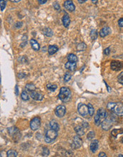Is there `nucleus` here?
<instances>
[{"label": "nucleus", "instance_id": "obj_1", "mask_svg": "<svg viewBox=\"0 0 123 157\" xmlns=\"http://www.w3.org/2000/svg\"><path fill=\"white\" fill-rule=\"evenodd\" d=\"M107 108L118 116H123V103L122 102H110L107 105Z\"/></svg>", "mask_w": 123, "mask_h": 157}, {"label": "nucleus", "instance_id": "obj_2", "mask_svg": "<svg viewBox=\"0 0 123 157\" xmlns=\"http://www.w3.org/2000/svg\"><path fill=\"white\" fill-rule=\"evenodd\" d=\"M107 116H108V114H107V112L105 111V109L103 108H99L97 110V114L95 116V119H94L95 123L97 126H100L102 122L107 118Z\"/></svg>", "mask_w": 123, "mask_h": 157}, {"label": "nucleus", "instance_id": "obj_3", "mask_svg": "<svg viewBox=\"0 0 123 157\" xmlns=\"http://www.w3.org/2000/svg\"><path fill=\"white\" fill-rule=\"evenodd\" d=\"M58 99L63 102H67L71 99V91L67 87H61L60 89Z\"/></svg>", "mask_w": 123, "mask_h": 157}, {"label": "nucleus", "instance_id": "obj_4", "mask_svg": "<svg viewBox=\"0 0 123 157\" xmlns=\"http://www.w3.org/2000/svg\"><path fill=\"white\" fill-rule=\"evenodd\" d=\"M57 137H58V131L51 129H49L46 133L45 142L48 144H51L56 140Z\"/></svg>", "mask_w": 123, "mask_h": 157}, {"label": "nucleus", "instance_id": "obj_5", "mask_svg": "<svg viewBox=\"0 0 123 157\" xmlns=\"http://www.w3.org/2000/svg\"><path fill=\"white\" fill-rule=\"evenodd\" d=\"M78 112L80 114V115L82 116L83 117H86V118L88 117L89 114L88 105L83 104V103H79L78 106Z\"/></svg>", "mask_w": 123, "mask_h": 157}, {"label": "nucleus", "instance_id": "obj_6", "mask_svg": "<svg viewBox=\"0 0 123 157\" xmlns=\"http://www.w3.org/2000/svg\"><path fill=\"white\" fill-rule=\"evenodd\" d=\"M41 126V119L39 117H35L30 122V127L32 131H36Z\"/></svg>", "mask_w": 123, "mask_h": 157}, {"label": "nucleus", "instance_id": "obj_7", "mask_svg": "<svg viewBox=\"0 0 123 157\" xmlns=\"http://www.w3.org/2000/svg\"><path fill=\"white\" fill-rule=\"evenodd\" d=\"M66 112V108L64 105H59L55 109V114L58 118H62L65 116Z\"/></svg>", "mask_w": 123, "mask_h": 157}, {"label": "nucleus", "instance_id": "obj_8", "mask_svg": "<svg viewBox=\"0 0 123 157\" xmlns=\"http://www.w3.org/2000/svg\"><path fill=\"white\" fill-rule=\"evenodd\" d=\"M113 121L112 120V118L111 116H107V118L102 122V128L103 130H105V131H108L109 130L111 127H112V124Z\"/></svg>", "mask_w": 123, "mask_h": 157}, {"label": "nucleus", "instance_id": "obj_9", "mask_svg": "<svg viewBox=\"0 0 123 157\" xmlns=\"http://www.w3.org/2000/svg\"><path fill=\"white\" fill-rule=\"evenodd\" d=\"M8 131H8L9 134L12 136V138H14V140L15 142L16 141V138H18L19 139L21 138V134H20L19 130L17 129V128L11 127L8 129Z\"/></svg>", "mask_w": 123, "mask_h": 157}, {"label": "nucleus", "instance_id": "obj_10", "mask_svg": "<svg viewBox=\"0 0 123 157\" xmlns=\"http://www.w3.org/2000/svg\"><path fill=\"white\" fill-rule=\"evenodd\" d=\"M110 68L113 71H119L123 68V62L119 61H112L110 64Z\"/></svg>", "mask_w": 123, "mask_h": 157}, {"label": "nucleus", "instance_id": "obj_11", "mask_svg": "<svg viewBox=\"0 0 123 157\" xmlns=\"http://www.w3.org/2000/svg\"><path fill=\"white\" fill-rule=\"evenodd\" d=\"M83 145V141L81 138H80V136H75L73 138V142L71 146L73 149H79L80 147H81Z\"/></svg>", "mask_w": 123, "mask_h": 157}, {"label": "nucleus", "instance_id": "obj_12", "mask_svg": "<svg viewBox=\"0 0 123 157\" xmlns=\"http://www.w3.org/2000/svg\"><path fill=\"white\" fill-rule=\"evenodd\" d=\"M64 7L70 11H73L75 9V6L72 0H67L64 2Z\"/></svg>", "mask_w": 123, "mask_h": 157}, {"label": "nucleus", "instance_id": "obj_13", "mask_svg": "<svg viewBox=\"0 0 123 157\" xmlns=\"http://www.w3.org/2000/svg\"><path fill=\"white\" fill-rule=\"evenodd\" d=\"M30 96H31V97L33 99L36 100V101H41L44 99V96L40 93L36 91H31L30 92Z\"/></svg>", "mask_w": 123, "mask_h": 157}, {"label": "nucleus", "instance_id": "obj_14", "mask_svg": "<svg viewBox=\"0 0 123 157\" xmlns=\"http://www.w3.org/2000/svg\"><path fill=\"white\" fill-rule=\"evenodd\" d=\"M98 146H99V142L98 140H94L93 141L90 145V149L92 153H95L98 149Z\"/></svg>", "mask_w": 123, "mask_h": 157}, {"label": "nucleus", "instance_id": "obj_15", "mask_svg": "<svg viewBox=\"0 0 123 157\" xmlns=\"http://www.w3.org/2000/svg\"><path fill=\"white\" fill-rule=\"evenodd\" d=\"M111 33V29L108 26H105L104 28H102L100 32V36L101 37H105L106 36H108V34Z\"/></svg>", "mask_w": 123, "mask_h": 157}, {"label": "nucleus", "instance_id": "obj_16", "mask_svg": "<svg viewBox=\"0 0 123 157\" xmlns=\"http://www.w3.org/2000/svg\"><path fill=\"white\" fill-rule=\"evenodd\" d=\"M62 22H63V24L66 28H68V26L71 24V19H70V17L68 14H66L64 15L63 19H62Z\"/></svg>", "mask_w": 123, "mask_h": 157}, {"label": "nucleus", "instance_id": "obj_17", "mask_svg": "<svg viewBox=\"0 0 123 157\" xmlns=\"http://www.w3.org/2000/svg\"><path fill=\"white\" fill-rule=\"evenodd\" d=\"M66 69H67L70 71H75L77 68V64L75 62H71V61H68L65 65Z\"/></svg>", "mask_w": 123, "mask_h": 157}, {"label": "nucleus", "instance_id": "obj_18", "mask_svg": "<svg viewBox=\"0 0 123 157\" xmlns=\"http://www.w3.org/2000/svg\"><path fill=\"white\" fill-rule=\"evenodd\" d=\"M30 44L31 46V48L35 51H38L40 49V45L38 43L37 41H36L35 39H31Z\"/></svg>", "mask_w": 123, "mask_h": 157}, {"label": "nucleus", "instance_id": "obj_19", "mask_svg": "<svg viewBox=\"0 0 123 157\" xmlns=\"http://www.w3.org/2000/svg\"><path fill=\"white\" fill-rule=\"evenodd\" d=\"M75 131L76 133V134L80 136H82L83 135L85 134V131H84V129H83V127H81V126H77L76 127H75Z\"/></svg>", "mask_w": 123, "mask_h": 157}, {"label": "nucleus", "instance_id": "obj_20", "mask_svg": "<svg viewBox=\"0 0 123 157\" xmlns=\"http://www.w3.org/2000/svg\"><path fill=\"white\" fill-rule=\"evenodd\" d=\"M49 125H50V127L52 129H54L56 131H58L60 130V127L59 124L56 122L55 120H51L49 123Z\"/></svg>", "mask_w": 123, "mask_h": 157}, {"label": "nucleus", "instance_id": "obj_21", "mask_svg": "<svg viewBox=\"0 0 123 157\" xmlns=\"http://www.w3.org/2000/svg\"><path fill=\"white\" fill-rule=\"evenodd\" d=\"M58 50V47L56 45H51L49 46V49H48V52L49 55H53L55 53H56Z\"/></svg>", "mask_w": 123, "mask_h": 157}, {"label": "nucleus", "instance_id": "obj_22", "mask_svg": "<svg viewBox=\"0 0 123 157\" xmlns=\"http://www.w3.org/2000/svg\"><path fill=\"white\" fill-rule=\"evenodd\" d=\"M67 59L68 60V61H71V62H77L78 61V57L76 55H75L74 54H68L67 56Z\"/></svg>", "mask_w": 123, "mask_h": 157}, {"label": "nucleus", "instance_id": "obj_23", "mask_svg": "<svg viewBox=\"0 0 123 157\" xmlns=\"http://www.w3.org/2000/svg\"><path fill=\"white\" fill-rule=\"evenodd\" d=\"M43 33L46 37H52L53 35V32L50 28H44L43 29Z\"/></svg>", "mask_w": 123, "mask_h": 157}, {"label": "nucleus", "instance_id": "obj_24", "mask_svg": "<svg viewBox=\"0 0 123 157\" xmlns=\"http://www.w3.org/2000/svg\"><path fill=\"white\" fill-rule=\"evenodd\" d=\"M123 134V129H113L111 132V134L114 137H117L118 134Z\"/></svg>", "mask_w": 123, "mask_h": 157}, {"label": "nucleus", "instance_id": "obj_25", "mask_svg": "<svg viewBox=\"0 0 123 157\" xmlns=\"http://www.w3.org/2000/svg\"><path fill=\"white\" fill-rule=\"evenodd\" d=\"M97 36H98V33H97V31L96 29H93L90 32V37L92 39V40L94 41L97 38Z\"/></svg>", "mask_w": 123, "mask_h": 157}, {"label": "nucleus", "instance_id": "obj_26", "mask_svg": "<svg viewBox=\"0 0 123 157\" xmlns=\"http://www.w3.org/2000/svg\"><path fill=\"white\" fill-rule=\"evenodd\" d=\"M26 90L28 91H33L36 90V86H34L33 84H27L26 85Z\"/></svg>", "mask_w": 123, "mask_h": 157}, {"label": "nucleus", "instance_id": "obj_27", "mask_svg": "<svg viewBox=\"0 0 123 157\" xmlns=\"http://www.w3.org/2000/svg\"><path fill=\"white\" fill-rule=\"evenodd\" d=\"M86 49V44H85V43H80V44H78V46H77V50L78 51V52H83V51H84L85 49Z\"/></svg>", "mask_w": 123, "mask_h": 157}, {"label": "nucleus", "instance_id": "obj_28", "mask_svg": "<svg viewBox=\"0 0 123 157\" xmlns=\"http://www.w3.org/2000/svg\"><path fill=\"white\" fill-rule=\"evenodd\" d=\"M46 88H47V89L50 91H56V89H57V86H56V84H47Z\"/></svg>", "mask_w": 123, "mask_h": 157}, {"label": "nucleus", "instance_id": "obj_29", "mask_svg": "<svg viewBox=\"0 0 123 157\" xmlns=\"http://www.w3.org/2000/svg\"><path fill=\"white\" fill-rule=\"evenodd\" d=\"M18 156L17 152L14 150H9L7 151V156L9 157H16Z\"/></svg>", "mask_w": 123, "mask_h": 157}, {"label": "nucleus", "instance_id": "obj_30", "mask_svg": "<svg viewBox=\"0 0 123 157\" xmlns=\"http://www.w3.org/2000/svg\"><path fill=\"white\" fill-rule=\"evenodd\" d=\"M21 97H22V99L24 101H28L29 99V96L28 93L26 91H22V93L21 94Z\"/></svg>", "mask_w": 123, "mask_h": 157}, {"label": "nucleus", "instance_id": "obj_31", "mask_svg": "<svg viewBox=\"0 0 123 157\" xmlns=\"http://www.w3.org/2000/svg\"><path fill=\"white\" fill-rule=\"evenodd\" d=\"M88 106L89 115L90 116H93L94 115V113H95V109H94V107L93 106V105L91 104H88Z\"/></svg>", "mask_w": 123, "mask_h": 157}, {"label": "nucleus", "instance_id": "obj_32", "mask_svg": "<svg viewBox=\"0 0 123 157\" xmlns=\"http://www.w3.org/2000/svg\"><path fill=\"white\" fill-rule=\"evenodd\" d=\"M7 5V0H1L0 1V7H1V11H3Z\"/></svg>", "mask_w": 123, "mask_h": 157}, {"label": "nucleus", "instance_id": "obj_33", "mask_svg": "<svg viewBox=\"0 0 123 157\" xmlns=\"http://www.w3.org/2000/svg\"><path fill=\"white\" fill-rule=\"evenodd\" d=\"M95 132L93 131H90L89 133L88 134V135H87V138L88 140H92L95 137Z\"/></svg>", "mask_w": 123, "mask_h": 157}, {"label": "nucleus", "instance_id": "obj_34", "mask_svg": "<svg viewBox=\"0 0 123 157\" xmlns=\"http://www.w3.org/2000/svg\"><path fill=\"white\" fill-rule=\"evenodd\" d=\"M49 153H50V151H49L48 148H46V147L43 148V151H42V155H43V156H49Z\"/></svg>", "mask_w": 123, "mask_h": 157}, {"label": "nucleus", "instance_id": "obj_35", "mask_svg": "<svg viewBox=\"0 0 123 157\" xmlns=\"http://www.w3.org/2000/svg\"><path fill=\"white\" fill-rule=\"evenodd\" d=\"M117 81L120 84H123V71L117 76Z\"/></svg>", "mask_w": 123, "mask_h": 157}, {"label": "nucleus", "instance_id": "obj_36", "mask_svg": "<svg viewBox=\"0 0 123 157\" xmlns=\"http://www.w3.org/2000/svg\"><path fill=\"white\" fill-rule=\"evenodd\" d=\"M71 77H72V76H71L69 73H66V74H65V76H64V81H65V82H69L71 79Z\"/></svg>", "mask_w": 123, "mask_h": 157}, {"label": "nucleus", "instance_id": "obj_37", "mask_svg": "<svg viewBox=\"0 0 123 157\" xmlns=\"http://www.w3.org/2000/svg\"><path fill=\"white\" fill-rule=\"evenodd\" d=\"M53 5V7H54V9H55L56 10H59L60 9V7L59 4H58V2H54Z\"/></svg>", "mask_w": 123, "mask_h": 157}, {"label": "nucleus", "instance_id": "obj_38", "mask_svg": "<svg viewBox=\"0 0 123 157\" xmlns=\"http://www.w3.org/2000/svg\"><path fill=\"white\" fill-rule=\"evenodd\" d=\"M118 25L120 27H123V18H121L118 20Z\"/></svg>", "mask_w": 123, "mask_h": 157}, {"label": "nucleus", "instance_id": "obj_39", "mask_svg": "<svg viewBox=\"0 0 123 157\" xmlns=\"http://www.w3.org/2000/svg\"><path fill=\"white\" fill-rule=\"evenodd\" d=\"M22 22H16V24H15V27L17 28V29H19L20 27H22Z\"/></svg>", "mask_w": 123, "mask_h": 157}, {"label": "nucleus", "instance_id": "obj_40", "mask_svg": "<svg viewBox=\"0 0 123 157\" xmlns=\"http://www.w3.org/2000/svg\"><path fill=\"white\" fill-rule=\"evenodd\" d=\"M47 1H48V0H38V3H39L40 4H45V3H46V2H47Z\"/></svg>", "mask_w": 123, "mask_h": 157}, {"label": "nucleus", "instance_id": "obj_41", "mask_svg": "<svg viewBox=\"0 0 123 157\" xmlns=\"http://www.w3.org/2000/svg\"><path fill=\"white\" fill-rule=\"evenodd\" d=\"M18 76H19V78H24V76H26V74H25L24 73H19V75H18Z\"/></svg>", "mask_w": 123, "mask_h": 157}, {"label": "nucleus", "instance_id": "obj_42", "mask_svg": "<svg viewBox=\"0 0 123 157\" xmlns=\"http://www.w3.org/2000/svg\"><path fill=\"white\" fill-rule=\"evenodd\" d=\"M98 156H99V157H106V156H107V155H106V153H104V152H100V153H99Z\"/></svg>", "mask_w": 123, "mask_h": 157}, {"label": "nucleus", "instance_id": "obj_43", "mask_svg": "<svg viewBox=\"0 0 123 157\" xmlns=\"http://www.w3.org/2000/svg\"><path fill=\"white\" fill-rule=\"evenodd\" d=\"M105 54L106 55H109V54H110V48H109V47L105 49Z\"/></svg>", "mask_w": 123, "mask_h": 157}, {"label": "nucleus", "instance_id": "obj_44", "mask_svg": "<svg viewBox=\"0 0 123 157\" xmlns=\"http://www.w3.org/2000/svg\"><path fill=\"white\" fill-rule=\"evenodd\" d=\"M83 128H89V124L87 123V122H83Z\"/></svg>", "mask_w": 123, "mask_h": 157}, {"label": "nucleus", "instance_id": "obj_45", "mask_svg": "<svg viewBox=\"0 0 123 157\" xmlns=\"http://www.w3.org/2000/svg\"><path fill=\"white\" fill-rule=\"evenodd\" d=\"M15 93H16V96L19 95V89H18V86L17 85L15 86Z\"/></svg>", "mask_w": 123, "mask_h": 157}, {"label": "nucleus", "instance_id": "obj_46", "mask_svg": "<svg viewBox=\"0 0 123 157\" xmlns=\"http://www.w3.org/2000/svg\"><path fill=\"white\" fill-rule=\"evenodd\" d=\"M87 1H88V0H78V2L80 4H83V3H85Z\"/></svg>", "mask_w": 123, "mask_h": 157}, {"label": "nucleus", "instance_id": "obj_47", "mask_svg": "<svg viewBox=\"0 0 123 157\" xmlns=\"http://www.w3.org/2000/svg\"><path fill=\"white\" fill-rule=\"evenodd\" d=\"M105 84H106V86H107V88H108V92H111V89L109 87V86L107 84V83L105 82Z\"/></svg>", "mask_w": 123, "mask_h": 157}, {"label": "nucleus", "instance_id": "obj_48", "mask_svg": "<svg viewBox=\"0 0 123 157\" xmlns=\"http://www.w3.org/2000/svg\"><path fill=\"white\" fill-rule=\"evenodd\" d=\"M9 1H11L12 2H19L21 0H9Z\"/></svg>", "mask_w": 123, "mask_h": 157}, {"label": "nucleus", "instance_id": "obj_49", "mask_svg": "<svg viewBox=\"0 0 123 157\" xmlns=\"http://www.w3.org/2000/svg\"><path fill=\"white\" fill-rule=\"evenodd\" d=\"M92 2H93L94 4H97V2H98V0H92Z\"/></svg>", "mask_w": 123, "mask_h": 157}, {"label": "nucleus", "instance_id": "obj_50", "mask_svg": "<svg viewBox=\"0 0 123 157\" xmlns=\"http://www.w3.org/2000/svg\"><path fill=\"white\" fill-rule=\"evenodd\" d=\"M118 156H119V157H123V155H122V154H119V155H118Z\"/></svg>", "mask_w": 123, "mask_h": 157}, {"label": "nucleus", "instance_id": "obj_51", "mask_svg": "<svg viewBox=\"0 0 123 157\" xmlns=\"http://www.w3.org/2000/svg\"><path fill=\"white\" fill-rule=\"evenodd\" d=\"M121 142H122V144H123V137H122V138L121 139Z\"/></svg>", "mask_w": 123, "mask_h": 157}]
</instances>
